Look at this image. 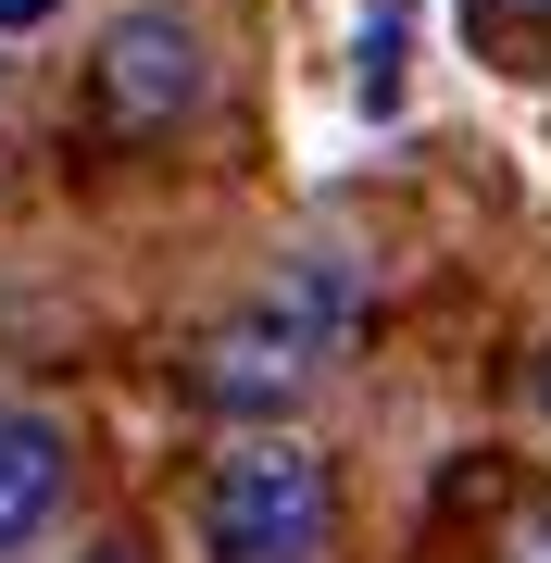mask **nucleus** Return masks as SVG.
I'll list each match as a JSON object with an SVG mask.
<instances>
[{"instance_id":"obj_3","label":"nucleus","mask_w":551,"mask_h":563,"mask_svg":"<svg viewBox=\"0 0 551 563\" xmlns=\"http://www.w3.org/2000/svg\"><path fill=\"white\" fill-rule=\"evenodd\" d=\"M201 88H213V63H201V25L188 13H125L101 38V63H88V101H101L113 139H176L201 113Z\"/></svg>"},{"instance_id":"obj_1","label":"nucleus","mask_w":551,"mask_h":563,"mask_svg":"<svg viewBox=\"0 0 551 563\" xmlns=\"http://www.w3.org/2000/svg\"><path fill=\"white\" fill-rule=\"evenodd\" d=\"M351 325H364V276H351V251H301L264 301H239L201 339V401L213 413H288L327 388V363L351 351Z\"/></svg>"},{"instance_id":"obj_8","label":"nucleus","mask_w":551,"mask_h":563,"mask_svg":"<svg viewBox=\"0 0 551 563\" xmlns=\"http://www.w3.org/2000/svg\"><path fill=\"white\" fill-rule=\"evenodd\" d=\"M76 563H139V539H101V551H76Z\"/></svg>"},{"instance_id":"obj_2","label":"nucleus","mask_w":551,"mask_h":563,"mask_svg":"<svg viewBox=\"0 0 551 563\" xmlns=\"http://www.w3.org/2000/svg\"><path fill=\"white\" fill-rule=\"evenodd\" d=\"M188 526H201V563H313L339 526V476L301 439H239L201 463Z\"/></svg>"},{"instance_id":"obj_9","label":"nucleus","mask_w":551,"mask_h":563,"mask_svg":"<svg viewBox=\"0 0 551 563\" xmlns=\"http://www.w3.org/2000/svg\"><path fill=\"white\" fill-rule=\"evenodd\" d=\"M514 13H551V0H514Z\"/></svg>"},{"instance_id":"obj_4","label":"nucleus","mask_w":551,"mask_h":563,"mask_svg":"<svg viewBox=\"0 0 551 563\" xmlns=\"http://www.w3.org/2000/svg\"><path fill=\"white\" fill-rule=\"evenodd\" d=\"M63 526V426L0 401V563H25Z\"/></svg>"},{"instance_id":"obj_5","label":"nucleus","mask_w":551,"mask_h":563,"mask_svg":"<svg viewBox=\"0 0 551 563\" xmlns=\"http://www.w3.org/2000/svg\"><path fill=\"white\" fill-rule=\"evenodd\" d=\"M502 563H551V488H514V514H502Z\"/></svg>"},{"instance_id":"obj_7","label":"nucleus","mask_w":551,"mask_h":563,"mask_svg":"<svg viewBox=\"0 0 551 563\" xmlns=\"http://www.w3.org/2000/svg\"><path fill=\"white\" fill-rule=\"evenodd\" d=\"M527 401H539V413H551V351H539V363H527Z\"/></svg>"},{"instance_id":"obj_6","label":"nucleus","mask_w":551,"mask_h":563,"mask_svg":"<svg viewBox=\"0 0 551 563\" xmlns=\"http://www.w3.org/2000/svg\"><path fill=\"white\" fill-rule=\"evenodd\" d=\"M51 13H63V0H0V38H38Z\"/></svg>"}]
</instances>
